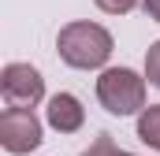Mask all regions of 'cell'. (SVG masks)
<instances>
[{
	"label": "cell",
	"instance_id": "obj_1",
	"mask_svg": "<svg viewBox=\"0 0 160 156\" xmlns=\"http://www.w3.org/2000/svg\"><path fill=\"white\" fill-rule=\"evenodd\" d=\"M56 48H60V60L75 71H101L108 60H112V48L116 41L112 34L101 26V22H67L56 37Z\"/></svg>",
	"mask_w": 160,
	"mask_h": 156
},
{
	"label": "cell",
	"instance_id": "obj_2",
	"mask_svg": "<svg viewBox=\"0 0 160 156\" xmlns=\"http://www.w3.org/2000/svg\"><path fill=\"white\" fill-rule=\"evenodd\" d=\"M97 100L112 115H142L145 112V78L130 67H104L97 78Z\"/></svg>",
	"mask_w": 160,
	"mask_h": 156
},
{
	"label": "cell",
	"instance_id": "obj_3",
	"mask_svg": "<svg viewBox=\"0 0 160 156\" xmlns=\"http://www.w3.org/2000/svg\"><path fill=\"white\" fill-rule=\"evenodd\" d=\"M0 145L11 156H26L41 145V119L34 108H4L0 112Z\"/></svg>",
	"mask_w": 160,
	"mask_h": 156
},
{
	"label": "cell",
	"instance_id": "obj_4",
	"mask_svg": "<svg viewBox=\"0 0 160 156\" xmlns=\"http://www.w3.org/2000/svg\"><path fill=\"white\" fill-rule=\"evenodd\" d=\"M0 93H4L8 108H34L45 97V78L30 63H8L0 71Z\"/></svg>",
	"mask_w": 160,
	"mask_h": 156
},
{
	"label": "cell",
	"instance_id": "obj_5",
	"mask_svg": "<svg viewBox=\"0 0 160 156\" xmlns=\"http://www.w3.org/2000/svg\"><path fill=\"white\" fill-rule=\"evenodd\" d=\"M45 119H48L52 130L75 134V130H82V123H86V108H82V100L75 97V93H56V97H48Z\"/></svg>",
	"mask_w": 160,
	"mask_h": 156
},
{
	"label": "cell",
	"instance_id": "obj_6",
	"mask_svg": "<svg viewBox=\"0 0 160 156\" xmlns=\"http://www.w3.org/2000/svg\"><path fill=\"white\" fill-rule=\"evenodd\" d=\"M138 138L160 153V104H149L142 115H138Z\"/></svg>",
	"mask_w": 160,
	"mask_h": 156
},
{
	"label": "cell",
	"instance_id": "obj_7",
	"mask_svg": "<svg viewBox=\"0 0 160 156\" xmlns=\"http://www.w3.org/2000/svg\"><path fill=\"white\" fill-rule=\"evenodd\" d=\"M82 156H134V153L119 149V145H116L108 134H97V141H93V145H89V149H86Z\"/></svg>",
	"mask_w": 160,
	"mask_h": 156
},
{
	"label": "cell",
	"instance_id": "obj_8",
	"mask_svg": "<svg viewBox=\"0 0 160 156\" xmlns=\"http://www.w3.org/2000/svg\"><path fill=\"white\" fill-rule=\"evenodd\" d=\"M145 78L160 89V41H153L149 52H145Z\"/></svg>",
	"mask_w": 160,
	"mask_h": 156
},
{
	"label": "cell",
	"instance_id": "obj_9",
	"mask_svg": "<svg viewBox=\"0 0 160 156\" xmlns=\"http://www.w3.org/2000/svg\"><path fill=\"white\" fill-rule=\"evenodd\" d=\"M93 4H97L104 15H127V11H134L142 0H93Z\"/></svg>",
	"mask_w": 160,
	"mask_h": 156
},
{
	"label": "cell",
	"instance_id": "obj_10",
	"mask_svg": "<svg viewBox=\"0 0 160 156\" xmlns=\"http://www.w3.org/2000/svg\"><path fill=\"white\" fill-rule=\"evenodd\" d=\"M142 7H145V15L153 22H160V0H142Z\"/></svg>",
	"mask_w": 160,
	"mask_h": 156
}]
</instances>
